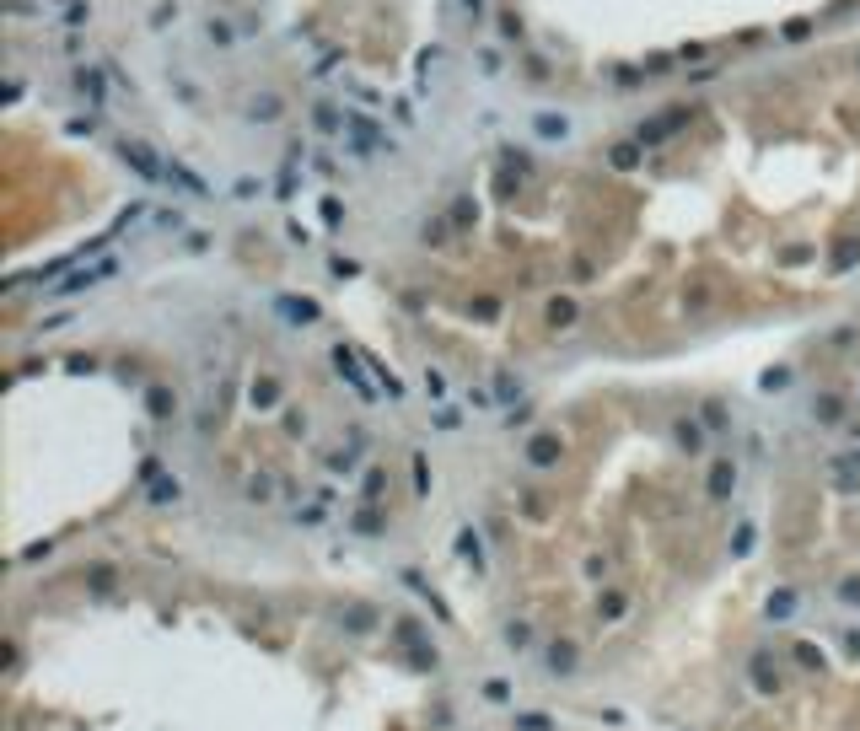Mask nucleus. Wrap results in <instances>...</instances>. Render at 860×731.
<instances>
[{"label":"nucleus","mask_w":860,"mask_h":731,"mask_svg":"<svg viewBox=\"0 0 860 731\" xmlns=\"http://www.w3.org/2000/svg\"><path fill=\"white\" fill-rule=\"evenodd\" d=\"M119 156L129 161V167L140 172L146 183H167V167H161V161H156V151H146L140 140H119Z\"/></svg>","instance_id":"nucleus-1"},{"label":"nucleus","mask_w":860,"mask_h":731,"mask_svg":"<svg viewBox=\"0 0 860 731\" xmlns=\"http://www.w3.org/2000/svg\"><path fill=\"white\" fill-rule=\"evenodd\" d=\"M689 119V113L683 108H667L662 119H651V124H640V129H635V140H640V146H656V140H667V129H678V124Z\"/></svg>","instance_id":"nucleus-2"},{"label":"nucleus","mask_w":860,"mask_h":731,"mask_svg":"<svg viewBox=\"0 0 860 731\" xmlns=\"http://www.w3.org/2000/svg\"><path fill=\"white\" fill-rule=\"evenodd\" d=\"M527 457H533V463H554V457H559V441H554V430H538V441L527 447Z\"/></svg>","instance_id":"nucleus-3"},{"label":"nucleus","mask_w":860,"mask_h":731,"mask_svg":"<svg viewBox=\"0 0 860 731\" xmlns=\"http://www.w3.org/2000/svg\"><path fill=\"white\" fill-rule=\"evenodd\" d=\"M75 92H81L86 102H102V97H108V92H102V75H97V70H81V75H75Z\"/></svg>","instance_id":"nucleus-4"},{"label":"nucleus","mask_w":860,"mask_h":731,"mask_svg":"<svg viewBox=\"0 0 860 731\" xmlns=\"http://www.w3.org/2000/svg\"><path fill=\"white\" fill-rule=\"evenodd\" d=\"M280 306H285V317H296V323H312V317H317V302H307V296H302V302H296V296H285Z\"/></svg>","instance_id":"nucleus-5"},{"label":"nucleus","mask_w":860,"mask_h":731,"mask_svg":"<svg viewBox=\"0 0 860 731\" xmlns=\"http://www.w3.org/2000/svg\"><path fill=\"white\" fill-rule=\"evenodd\" d=\"M731 484H737V468H731V463H715L710 468V489H715V495H726Z\"/></svg>","instance_id":"nucleus-6"},{"label":"nucleus","mask_w":860,"mask_h":731,"mask_svg":"<svg viewBox=\"0 0 860 731\" xmlns=\"http://www.w3.org/2000/svg\"><path fill=\"white\" fill-rule=\"evenodd\" d=\"M275 398H280V382H275V377H258V382H253V403H258V409H269Z\"/></svg>","instance_id":"nucleus-7"},{"label":"nucleus","mask_w":860,"mask_h":731,"mask_svg":"<svg viewBox=\"0 0 860 731\" xmlns=\"http://www.w3.org/2000/svg\"><path fill=\"white\" fill-rule=\"evenodd\" d=\"M678 436H683V447H689V452H699V447H704V430L694 425V420H683V425H678Z\"/></svg>","instance_id":"nucleus-8"},{"label":"nucleus","mask_w":860,"mask_h":731,"mask_svg":"<svg viewBox=\"0 0 860 731\" xmlns=\"http://www.w3.org/2000/svg\"><path fill=\"white\" fill-rule=\"evenodd\" d=\"M570 651H575V646H554V656H548V667H554V672H570V667H575V656H570Z\"/></svg>","instance_id":"nucleus-9"},{"label":"nucleus","mask_w":860,"mask_h":731,"mask_svg":"<svg viewBox=\"0 0 860 731\" xmlns=\"http://www.w3.org/2000/svg\"><path fill=\"white\" fill-rule=\"evenodd\" d=\"M855 253H860V242H839V253H834V269H849V264H855Z\"/></svg>","instance_id":"nucleus-10"},{"label":"nucleus","mask_w":860,"mask_h":731,"mask_svg":"<svg viewBox=\"0 0 860 731\" xmlns=\"http://www.w3.org/2000/svg\"><path fill=\"white\" fill-rule=\"evenodd\" d=\"M570 317H575V302H554L548 306V323H570Z\"/></svg>","instance_id":"nucleus-11"},{"label":"nucleus","mask_w":860,"mask_h":731,"mask_svg":"<svg viewBox=\"0 0 860 731\" xmlns=\"http://www.w3.org/2000/svg\"><path fill=\"white\" fill-rule=\"evenodd\" d=\"M452 215H457V226H468V220H473V199H457V210H452Z\"/></svg>","instance_id":"nucleus-12"},{"label":"nucleus","mask_w":860,"mask_h":731,"mask_svg":"<svg viewBox=\"0 0 860 731\" xmlns=\"http://www.w3.org/2000/svg\"><path fill=\"white\" fill-rule=\"evenodd\" d=\"M462 6H468V11H473V16H479V11H484V0H462Z\"/></svg>","instance_id":"nucleus-13"}]
</instances>
